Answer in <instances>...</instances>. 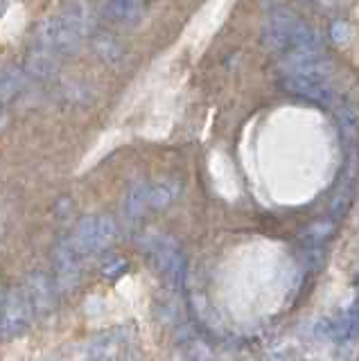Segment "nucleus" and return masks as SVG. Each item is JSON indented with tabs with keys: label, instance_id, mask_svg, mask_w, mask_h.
<instances>
[{
	"label": "nucleus",
	"instance_id": "13",
	"mask_svg": "<svg viewBox=\"0 0 359 361\" xmlns=\"http://www.w3.org/2000/svg\"><path fill=\"white\" fill-rule=\"evenodd\" d=\"M336 231V219H323V221H314L308 228H303L300 233V242L305 244L310 251H321L323 244L330 240Z\"/></svg>",
	"mask_w": 359,
	"mask_h": 361
},
{
	"label": "nucleus",
	"instance_id": "11",
	"mask_svg": "<svg viewBox=\"0 0 359 361\" xmlns=\"http://www.w3.org/2000/svg\"><path fill=\"white\" fill-rule=\"evenodd\" d=\"M181 195V183L176 178H161L150 183V210H165Z\"/></svg>",
	"mask_w": 359,
	"mask_h": 361
},
{
	"label": "nucleus",
	"instance_id": "6",
	"mask_svg": "<svg viewBox=\"0 0 359 361\" xmlns=\"http://www.w3.org/2000/svg\"><path fill=\"white\" fill-rule=\"evenodd\" d=\"M147 14L145 0H104L102 3V16L116 25H138Z\"/></svg>",
	"mask_w": 359,
	"mask_h": 361
},
{
	"label": "nucleus",
	"instance_id": "10",
	"mask_svg": "<svg viewBox=\"0 0 359 361\" xmlns=\"http://www.w3.org/2000/svg\"><path fill=\"white\" fill-rule=\"evenodd\" d=\"M122 210H125V217L129 221H138L145 210H150V183L138 180L127 190L125 203H122Z\"/></svg>",
	"mask_w": 359,
	"mask_h": 361
},
{
	"label": "nucleus",
	"instance_id": "16",
	"mask_svg": "<svg viewBox=\"0 0 359 361\" xmlns=\"http://www.w3.org/2000/svg\"><path fill=\"white\" fill-rule=\"evenodd\" d=\"M93 48H95V52L99 54V59L102 61H107V63H120V59L125 56V48L111 37V34H97V37L93 39Z\"/></svg>",
	"mask_w": 359,
	"mask_h": 361
},
{
	"label": "nucleus",
	"instance_id": "18",
	"mask_svg": "<svg viewBox=\"0 0 359 361\" xmlns=\"http://www.w3.org/2000/svg\"><path fill=\"white\" fill-rule=\"evenodd\" d=\"M5 122H7V118H5V111H3V102H0V129L5 127Z\"/></svg>",
	"mask_w": 359,
	"mask_h": 361
},
{
	"label": "nucleus",
	"instance_id": "20",
	"mask_svg": "<svg viewBox=\"0 0 359 361\" xmlns=\"http://www.w3.org/2000/svg\"><path fill=\"white\" fill-rule=\"evenodd\" d=\"M300 3H308V0H300Z\"/></svg>",
	"mask_w": 359,
	"mask_h": 361
},
{
	"label": "nucleus",
	"instance_id": "12",
	"mask_svg": "<svg viewBox=\"0 0 359 361\" xmlns=\"http://www.w3.org/2000/svg\"><path fill=\"white\" fill-rule=\"evenodd\" d=\"M57 54L50 52V50H41V48H35V52L30 54L28 59V68L25 73L35 79H43V82H48V79L54 77L57 73Z\"/></svg>",
	"mask_w": 359,
	"mask_h": 361
},
{
	"label": "nucleus",
	"instance_id": "4",
	"mask_svg": "<svg viewBox=\"0 0 359 361\" xmlns=\"http://www.w3.org/2000/svg\"><path fill=\"white\" fill-rule=\"evenodd\" d=\"M35 307L28 296L25 287H12L5 296L3 319H0V334L5 338H16L30 330Z\"/></svg>",
	"mask_w": 359,
	"mask_h": 361
},
{
	"label": "nucleus",
	"instance_id": "2",
	"mask_svg": "<svg viewBox=\"0 0 359 361\" xmlns=\"http://www.w3.org/2000/svg\"><path fill=\"white\" fill-rule=\"evenodd\" d=\"M145 253L172 287L181 289L188 278V257L170 235H152L145 242Z\"/></svg>",
	"mask_w": 359,
	"mask_h": 361
},
{
	"label": "nucleus",
	"instance_id": "15",
	"mask_svg": "<svg viewBox=\"0 0 359 361\" xmlns=\"http://www.w3.org/2000/svg\"><path fill=\"white\" fill-rule=\"evenodd\" d=\"M25 84V71H20L16 66H9L5 71H0V102L7 104L14 97L20 95Z\"/></svg>",
	"mask_w": 359,
	"mask_h": 361
},
{
	"label": "nucleus",
	"instance_id": "3",
	"mask_svg": "<svg viewBox=\"0 0 359 361\" xmlns=\"http://www.w3.org/2000/svg\"><path fill=\"white\" fill-rule=\"evenodd\" d=\"M118 237V224L109 214H88L75 228L73 242L82 255L102 253Z\"/></svg>",
	"mask_w": 359,
	"mask_h": 361
},
{
	"label": "nucleus",
	"instance_id": "9",
	"mask_svg": "<svg viewBox=\"0 0 359 361\" xmlns=\"http://www.w3.org/2000/svg\"><path fill=\"white\" fill-rule=\"evenodd\" d=\"M330 338L334 341H353V338L359 336V300H355V305L346 314H341L339 319L332 321L330 327H325Z\"/></svg>",
	"mask_w": 359,
	"mask_h": 361
},
{
	"label": "nucleus",
	"instance_id": "5",
	"mask_svg": "<svg viewBox=\"0 0 359 361\" xmlns=\"http://www.w3.org/2000/svg\"><path fill=\"white\" fill-rule=\"evenodd\" d=\"M52 269L57 291H71L82 276V253L73 240H61L52 251Z\"/></svg>",
	"mask_w": 359,
	"mask_h": 361
},
{
	"label": "nucleus",
	"instance_id": "1",
	"mask_svg": "<svg viewBox=\"0 0 359 361\" xmlns=\"http://www.w3.org/2000/svg\"><path fill=\"white\" fill-rule=\"evenodd\" d=\"M262 45L269 52L287 54L291 50L319 48V39L298 14H294L289 7L278 5L267 14L262 27Z\"/></svg>",
	"mask_w": 359,
	"mask_h": 361
},
{
	"label": "nucleus",
	"instance_id": "17",
	"mask_svg": "<svg viewBox=\"0 0 359 361\" xmlns=\"http://www.w3.org/2000/svg\"><path fill=\"white\" fill-rule=\"evenodd\" d=\"M127 269H129L127 259H122V257H111V259H107V262L102 264V276H104L107 280H118V278H122V276L127 274Z\"/></svg>",
	"mask_w": 359,
	"mask_h": 361
},
{
	"label": "nucleus",
	"instance_id": "14",
	"mask_svg": "<svg viewBox=\"0 0 359 361\" xmlns=\"http://www.w3.org/2000/svg\"><path fill=\"white\" fill-rule=\"evenodd\" d=\"M59 14L71 27L80 32L82 37H86L88 30H91V7H88L84 0H73V3H68L59 11Z\"/></svg>",
	"mask_w": 359,
	"mask_h": 361
},
{
	"label": "nucleus",
	"instance_id": "8",
	"mask_svg": "<svg viewBox=\"0 0 359 361\" xmlns=\"http://www.w3.org/2000/svg\"><path fill=\"white\" fill-rule=\"evenodd\" d=\"M57 285H52V280L43 274V271H35L30 278H28V285L25 291L32 300V307H35L37 314L46 316L52 312L54 307V298H57Z\"/></svg>",
	"mask_w": 359,
	"mask_h": 361
},
{
	"label": "nucleus",
	"instance_id": "7",
	"mask_svg": "<svg viewBox=\"0 0 359 361\" xmlns=\"http://www.w3.org/2000/svg\"><path fill=\"white\" fill-rule=\"evenodd\" d=\"M129 343V334L125 327H116L111 332H99L93 336L91 341L84 345V355L86 359H114L118 357V350L125 348Z\"/></svg>",
	"mask_w": 359,
	"mask_h": 361
},
{
	"label": "nucleus",
	"instance_id": "19",
	"mask_svg": "<svg viewBox=\"0 0 359 361\" xmlns=\"http://www.w3.org/2000/svg\"><path fill=\"white\" fill-rule=\"evenodd\" d=\"M3 305H5V293L0 291V319H3Z\"/></svg>",
	"mask_w": 359,
	"mask_h": 361
}]
</instances>
